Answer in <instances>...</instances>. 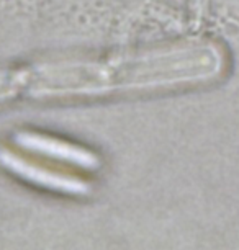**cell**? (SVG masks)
<instances>
[{
  "label": "cell",
  "instance_id": "1",
  "mask_svg": "<svg viewBox=\"0 0 239 250\" xmlns=\"http://www.w3.org/2000/svg\"><path fill=\"white\" fill-rule=\"evenodd\" d=\"M228 64V51L217 41H185L159 53L116 59L104 65L35 70L31 90L41 95H69L125 87L203 85L224 77Z\"/></svg>",
  "mask_w": 239,
  "mask_h": 250
},
{
  "label": "cell",
  "instance_id": "2",
  "mask_svg": "<svg viewBox=\"0 0 239 250\" xmlns=\"http://www.w3.org/2000/svg\"><path fill=\"white\" fill-rule=\"evenodd\" d=\"M18 80L8 72H0V100L10 97L15 92V87L18 85Z\"/></svg>",
  "mask_w": 239,
  "mask_h": 250
}]
</instances>
